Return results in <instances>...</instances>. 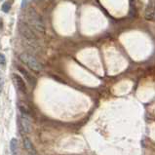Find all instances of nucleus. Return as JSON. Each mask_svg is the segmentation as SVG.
Wrapping results in <instances>:
<instances>
[{
	"label": "nucleus",
	"instance_id": "f257e3e1",
	"mask_svg": "<svg viewBox=\"0 0 155 155\" xmlns=\"http://www.w3.org/2000/svg\"><path fill=\"white\" fill-rule=\"evenodd\" d=\"M28 23L33 30H37L39 32L45 31V25L42 17L33 9H30L28 13Z\"/></svg>",
	"mask_w": 155,
	"mask_h": 155
},
{
	"label": "nucleus",
	"instance_id": "f03ea898",
	"mask_svg": "<svg viewBox=\"0 0 155 155\" xmlns=\"http://www.w3.org/2000/svg\"><path fill=\"white\" fill-rule=\"evenodd\" d=\"M20 60L23 61L26 66H28L30 69L33 70L35 72H39L42 70V64H40V61L35 57L30 55L29 53H23V54H21Z\"/></svg>",
	"mask_w": 155,
	"mask_h": 155
},
{
	"label": "nucleus",
	"instance_id": "7ed1b4c3",
	"mask_svg": "<svg viewBox=\"0 0 155 155\" xmlns=\"http://www.w3.org/2000/svg\"><path fill=\"white\" fill-rule=\"evenodd\" d=\"M19 30H20V33L25 38V40H31V41L37 40V36L35 31L28 24H25V21H20Z\"/></svg>",
	"mask_w": 155,
	"mask_h": 155
},
{
	"label": "nucleus",
	"instance_id": "20e7f679",
	"mask_svg": "<svg viewBox=\"0 0 155 155\" xmlns=\"http://www.w3.org/2000/svg\"><path fill=\"white\" fill-rule=\"evenodd\" d=\"M21 129L24 134H29L31 131V121L28 116V114L21 113Z\"/></svg>",
	"mask_w": 155,
	"mask_h": 155
},
{
	"label": "nucleus",
	"instance_id": "39448f33",
	"mask_svg": "<svg viewBox=\"0 0 155 155\" xmlns=\"http://www.w3.org/2000/svg\"><path fill=\"white\" fill-rule=\"evenodd\" d=\"M13 80H14L15 85L17 86V88L19 89L21 93H23V94H26L28 93V86H26L25 81L21 75L14 73L13 74Z\"/></svg>",
	"mask_w": 155,
	"mask_h": 155
},
{
	"label": "nucleus",
	"instance_id": "423d86ee",
	"mask_svg": "<svg viewBox=\"0 0 155 155\" xmlns=\"http://www.w3.org/2000/svg\"><path fill=\"white\" fill-rule=\"evenodd\" d=\"M18 69L20 70L21 71V73L24 75V76L26 78V81L28 82V84L29 85H31V86H34L35 85V83H36V80L34 79V77L32 76L31 74L30 73H28L26 70L25 69V68H21V66H18Z\"/></svg>",
	"mask_w": 155,
	"mask_h": 155
},
{
	"label": "nucleus",
	"instance_id": "0eeeda50",
	"mask_svg": "<svg viewBox=\"0 0 155 155\" xmlns=\"http://www.w3.org/2000/svg\"><path fill=\"white\" fill-rule=\"evenodd\" d=\"M155 17V4L151 1V3L149 4L145 11V18L148 20H152Z\"/></svg>",
	"mask_w": 155,
	"mask_h": 155
},
{
	"label": "nucleus",
	"instance_id": "6e6552de",
	"mask_svg": "<svg viewBox=\"0 0 155 155\" xmlns=\"http://www.w3.org/2000/svg\"><path fill=\"white\" fill-rule=\"evenodd\" d=\"M10 151L11 155L19 154V144H18V140L15 138H13L10 141Z\"/></svg>",
	"mask_w": 155,
	"mask_h": 155
},
{
	"label": "nucleus",
	"instance_id": "1a4fd4ad",
	"mask_svg": "<svg viewBox=\"0 0 155 155\" xmlns=\"http://www.w3.org/2000/svg\"><path fill=\"white\" fill-rule=\"evenodd\" d=\"M24 145H25V148L26 149L28 153H35L33 144L31 143V141H30V140L28 138L24 139Z\"/></svg>",
	"mask_w": 155,
	"mask_h": 155
},
{
	"label": "nucleus",
	"instance_id": "9d476101",
	"mask_svg": "<svg viewBox=\"0 0 155 155\" xmlns=\"http://www.w3.org/2000/svg\"><path fill=\"white\" fill-rule=\"evenodd\" d=\"M10 9H11V4L9 3V2H5L2 5V11L3 12L8 13L9 11H10Z\"/></svg>",
	"mask_w": 155,
	"mask_h": 155
},
{
	"label": "nucleus",
	"instance_id": "9b49d317",
	"mask_svg": "<svg viewBox=\"0 0 155 155\" xmlns=\"http://www.w3.org/2000/svg\"><path fill=\"white\" fill-rule=\"evenodd\" d=\"M0 65L3 66V68H5L6 65V58L2 53H0Z\"/></svg>",
	"mask_w": 155,
	"mask_h": 155
},
{
	"label": "nucleus",
	"instance_id": "f8f14e48",
	"mask_svg": "<svg viewBox=\"0 0 155 155\" xmlns=\"http://www.w3.org/2000/svg\"><path fill=\"white\" fill-rule=\"evenodd\" d=\"M28 155H36L35 153H28Z\"/></svg>",
	"mask_w": 155,
	"mask_h": 155
},
{
	"label": "nucleus",
	"instance_id": "ddd939ff",
	"mask_svg": "<svg viewBox=\"0 0 155 155\" xmlns=\"http://www.w3.org/2000/svg\"><path fill=\"white\" fill-rule=\"evenodd\" d=\"M32 1H39V0H32Z\"/></svg>",
	"mask_w": 155,
	"mask_h": 155
}]
</instances>
